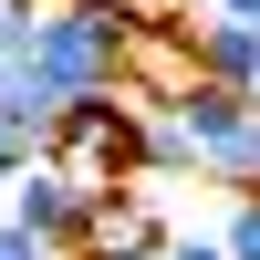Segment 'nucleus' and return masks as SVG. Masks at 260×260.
Listing matches in <instances>:
<instances>
[{"mask_svg": "<svg viewBox=\"0 0 260 260\" xmlns=\"http://www.w3.org/2000/svg\"><path fill=\"white\" fill-rule=\"evenodd\" d=\"M208 11H219V21H250V31H260V0H208Z\"/></svg>", "mask_w": 260, "mask_h": 260, "instance_id": "nucleus-12", "label": "nucleus"}, {"mask_svg": "<svg viewBox=\"0 0 260 260\" xmlns=\"http://www.w3.org/2000/svg\"><path fill=\"white\" fill-rule=\"evenodd\" d=\"M11 52H21V21H11V11H0V62H11Z\"/></svg>", "mask_w": 260, "mask_h": 260, "instance_id": "nucleus-13", "label": "nucleus"}, {"mask_svg": "<svg viewBox=\"0 0 260 260\" xmlns=\"http://www.w3.org/2000/svg\"><path fill=\"white\" fill-rule=\"evenodd\" d=\"M156 260H229V250H219V229H167Z\"/></svg>", "mask_w": 260, "mask_h": 260, "instance_id": "nucleus-9", "label": "nucleus"}, {"mask_svg": "<svg viewBox=\"0 0 260 260\" xmlns=\"http://www.w3.org/2000/svg\"><path fill=\"white\" fill-rule=\"evenodd\" d=\"M0 260H62V250H42L31 229H11V219H0Z\"/></svg>", "mask_w": 260, "mask_h": 260, "instance_id": "nucleus-10", "label": "nucleus"}, {"mask_svg": "<svg viewBox=\"0 0 260 260\" xmlns=\"http://www.w3.org/2000/svg\"><path fill=\"white\" fill-rule=\"evenodd\" d=\"M94 208H104V198H83V187L62 177L52 156H42V167H21V177L0 187V219H11V229H31V240H42V250H62V260L83 250V229H94Z\"/></svg>", "mask_w": 260, "mask_h": 260, "instance_id": "nucleus-2", "label": "nucleus"}, {"mask_svg": "<svg viewBox=\"0 0 260 260\" xmlns=\"http://www.w3.org/2000/svg\"><path fill=\"white\" fill-rule=\"evenodd\" d=\"M0 125H11V136L31 146V156H52V136H62V94H52V83H42L21 52L0 62Z\"/></svg>", "mask_w": 260, "mask_h": 260, "instance_id": "nucleus-5", "label": "nucleus"}, {"mask_svg": "<svg viewBox=\"0 0 260 260\" xmlns=\"http://www.w3.org/2000/svg\"><path fill=\"white\" fill-rule=\"evenodd\" d=\"M167 229H156V208H146V187H115V198L94 208V229H83V250L73 260H104V250H156Z\"/></svg>", "mask_w": 260, "mask_h": 260, "instance_id": "nucleus-7", "label": "nucleus"}, {"mask_svg": "<svg viewBox=\"0 0 260 260\" xmlns=\"http://www.w3.org/2000/svg\"><path fill=\"white\" fill-rule=\"evenodd\" d=\"M219 250H229V260H260V198H229V219H219Z\"/></svg>", "mask_w": 260, "mask_h": 260, "instance_id": "nucleus-8", "label": "nucleus"}, {"mask_svg": "<svg viewBox=\"0 0 260 260\" xmlns=\"http://www.w3.org/2000/svg\"><path fill=\"white\" fill-rule=\"evenodd\" d=\"M125 83H136L146 104H177L187 83H198V42H187V21H146V31L125 42Z\"/></svg>", "mask_w": 260, "mask_h": 260, "instance_id": "nucleus-4", "label": "nucleus"}, {"mask_svg": "<svg viewBox=\"0 0 260 260\" xmlns=\"http://www.w3.org/2000/svg\"><path fill=\"white\" fill-rule=\"evenodd\" d=\"M21 167H42V156H31V146H21V136H11V125H0V187H11V177H21Z\"/></svg>", "mask_w": 260, "mask_h": 260, "instance_id": "nucleus-11", "label": "nucleus"}, {"mask_svg": "<svg viewBox=\"0 0 260 260\" xmlns=\"http://www.w3.org/2000/svg\"><path fill=\"white\" fill-rule=\"evenodd\" d=\"M250 104H260V73H250Z\"/></svg>", "mask_w": 260, "mask_h": 260, "instance_id": "nucleus-15", "label": "nucleus"}, {"mask_svg": "<svg viewBox=\"0 0 260 260\" xmlns=\"http://www.w3.org/2000/svg\"><path fill=\"white\" fill-rule=\"evenodd\" d=\"M146 115L156 104L136 94V83H115V94H83V104H62V136H52V167L83 187V198H115L125 177H136V156H146Z\"/></svg>", "mask_w": 260, "mask_h": 260, "instance_id": "nucleus-1", "label": "nucleus"}, {"mask_svg": "<svg viewBox=\"0 0 260 260\" xmlns=\"http://www.w3.org/2000/svg\"><path fill=\"white\" fill-rule=\"evenodd\" d=\"M104 260H156V250H104Z\"/></svg>", "mask_w": 260, "mask_h": 260, "instance_id": "nucleus-14", "label": "nucleus"}, {"mask_svg": "<svg viewBox=\"0 0 260 260\" xmlns=\"http://www.w3.org/2000/svg\"><path fill=\"white\" fill-rule=\"evenodd\" d=\"M177 125H187V146H198V177H229V156H240V136L260 125V104L240 94V83H187Z\"/></svg>", "mask_w": 260, "mask_h": 260, "instance_id": "nucleus-3", "label": "nucleus"}, {"mask_svg": "<svg viewBox=\"0 0 260 260\" xmlns=\"http://www.w3.org/2000/svg\"><path fill=\"white\" fill-rule=\"evenodd\" d=\"M146 11H156V0H146Z\"/></svg>", "mask_w": 260, "mask_h": 260, "instance_id": "nucleus-16", "label": "nucleus"}, {"mask_svg": "<svg viewBox=\"0 0 260 260\" xmlns=\"http://www.w3.org/2000/svg\"><path fill=\"white\" fill-rule=\"evenodd\" d=\"M187 42H198V83H240V94H250V73H260V31H250V21H219V11H208V21H187Z\"/></svg>", "mask_w": 260, "mask_h": 260, "instance_id": "nucleus-6", "label": "nucleus"}]
</instances>
